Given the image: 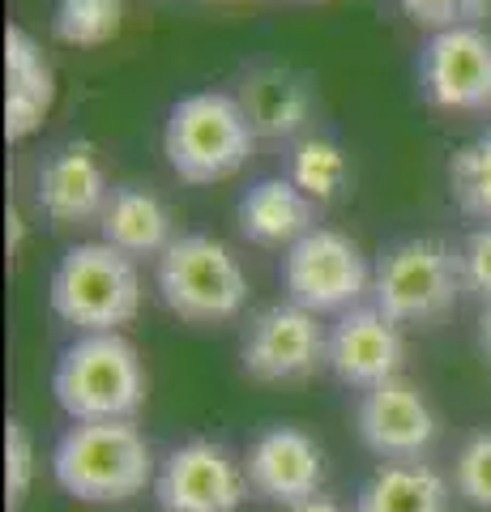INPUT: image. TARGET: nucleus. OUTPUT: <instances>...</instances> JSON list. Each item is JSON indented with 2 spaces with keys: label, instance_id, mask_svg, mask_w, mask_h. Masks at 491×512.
I'll return each instance as SVG.
<instances>
[{
  "label": "nucleus",
  "instance_id": "nucleus-1",
  "mask_svg": "<svg viewBox=\"0 0 491 512\" xmlns=\"http://www.w3.org/2000/svg\"><path fill=\"white\" fill-rule=\"evenodd\" d=\"M52 478L82 504H129L154 487L158 461L137 419L73 423L52 448Z\"/></svg>",
  "mask_w": 491,
  "mask_h": 512
},
{
  "label": "nucleus",
  "instance_id": "nucleus-2",
  "mask_svg": "<svg viewBox=\"0 0 491 512\" xmlns=\"http://www.w3.org/2000/svg\"><path fill=\"white\" fill-rule=\"evenodd\" d=\"M56 406L69 423H120L146 406V367L124 333H77L52 367Z\"/></svg>",
  "mask_w": 491,
  "mask_h": 512
},
{
  "label": "nucleus",
  "instance_id": "nucleus-3",
  "mask_svg": "<svg viewBox=\"0 0 491 512\" xmlns=\"http://www.w3.org/2000/svg\"><path fill=\"white\" fill-rule=\"evenodd\" d=\"M252 146H257V133L240 99L227 90L184 94L167 111L163 154L184 184H223L240 175L252 158Z\"/></svg>",
  "mask_w": 491,
  "mask_h": 512
},
{
  "label": "nucleus",
  "instance_id": "nucleus-4",
  "mask_svg": "<svg viewBox=\"0 0 491 512\" xmlns=\"http://www.w3.org/2000/svg\"><path fill=\"white\" fill-rule=\"evenodd\" d=\"M47 308L77 333H120L141 312V274L112 244H73L47 278Z\"/></svg>",
  "mask_w": 491,
  "mask_h": 512
},
{
  "label": "nucleus",
  "instance_id": "nucleus-5",
  "mask_svg": "<svg viewBox=\"0 0 491 512\" xmlns=\"http://www.w3.org/2000/svg\"><path fill=\"white\" fill-rule=\"evenodd\" d=\"M158 299L184 325H223L235 320L248 303V274L223 239L214 235H176L163 256L154 261Z\"/></svg>",
  "mask_w": 491,
  "mask_h": 512
},
{
  "label": "nucleus",
  "instance_id": "nucleus-6",
  "mask_svg": "<svg viewBox=\"0 0 491 512\" xmlns=\"http://www.w3.org/2000/svg\"><path fill=\"white\" fill-rule=\"evenodd\" d=\"M462 291V256L445 239H398L393 248L376 256L372 303L398 325H436L453 312Z\"/></svg>",
  "mask_w": 491,
  "mask_h": 512
},
{
  "label": "nucleus",
  "instance_id": "nucleus-7",
  "mask_svg": "<svg viewBox=\"0 0 491 512\" xmlns=\"http://www.w3.org/2000/svg\"><path fill=\"white\" fill-rule=\"evenodd\" d=\"M372 269L346 231L316 227L282 256V291L312 316H342L372 295Z\"/></svg>",
  "mask_w": 491,
  "mask_h": 512
},
{
  "label": "nucleus",
  "instance_id": "nucleus-8",
  "mask_svg": "<svg viewBox=\"0 0 491 512\" xmlns=\"http://www.w3.org/2000/svg\"><path fill=\"white\" fill-rule=\"evenodd\" d=\"M325 350L329 333L321 329V316L282 299L261 308L244 325L240 367L257 384H295L316 376V367H325Z\"/></svg>",
  "mask_w": 491,
  "mask_h": 512
},
{
  "label": "nucleus",
  "instance_id": "nucleus-9",
  "mask_svg": "<svg viewBox=\"0 0 491 512\" xmlns=\"http://www.w3.org/2000/svg\"><path fill=\"white\" fill-rule=\"evenodd\" d=\"M244 495V461L218 440H184L158 461L154 500L163 512H235Z\"/></svg>",
  "mask_w": 491,
  "mask_h": 512
},
{
  "label": "nucleus",
  "instance_id": "nucleus-10",
  "mask_svg": "<svg viewBox=\"0 0 491 512\" xmlns=\"http://www.w3.org/2000/svg\"><path fill=\"white\" fill-rule=\"evenodd\" d=\"M419 90L436 111H491L487 26H449L419 47Z\"/></svg>",
  "mask_w": 491,
  "mask_h": 512
},
{
  "label": "nucleus",
  "instance_id": "nucleus-11",
  "mask_svg": "<svg viewBox=\"0 0 491 512\" xmlns=\"http://www.w3.org/2000/svg\"><path fill=\"white\" fill-rule=\"evenodd\" d=\"M355 431L363 448L380 461H423L440 436V419L419 384L393 376L376 389L359 393Z\"/></svg>",
  "mask_w": 491,
  "mask_h": 512
},
{
  "label": "nucleus",
  "instance_id": "nucleus-12",
  "mask_svg": "<svg viewBox=\"0 0 491 512\" xmlns=\"http://www.w3.org/2000/svg\"><path fill=\"white\" fill-rule=\"evenodd\" d=\"M402 359H406L402 325L389 320L376 303H359V308L342 312L334 329H329L325 367L334 372L338 384L355 393H368L376 384L402 376Z\"/></svg>",
  "mask_w": 491,
  "mask_h": 512
},
{
  "label": "nucleus",
  "instance_id": "nucleus-13",
  "mask_svg": "<svg viewBox=\"0 0 491 512\" xmlns=\"http://www.w3.org/2000/svg\"><path fill=\"white\" fill-rule=\"evenodd\" d=\"M248 491L265 504L295 508L325 487V448L304 427H265L244 453Z\"/></svg>",
  "mask_w": 491,
  "mask_h": 512
},
{
  "label": "nucleus",
  "instance_id": "nucleus-14",
  "mask_svg": "<svg viewBox=\"0 0 491 512\" xmlns=\"http://www.w3.org/2000/svg\"><path fill=\"white\" fill-rule=\"evenodd\" d=\"M39 210L56 222V227H73V222H99L107 201H112V180L99 163V154L86 141H65L43 158L39 167Z\"/></svg>",
  "mask_w": 491,
  "mask_h": 512
},
{
  "label": "nucleus",
  "instance_id": "nucleus-15",
  "mask_svg": "<svg viewBox=\"0 0 491 512\" xmlns=\"http://www.w3.org/2000/svg\"><path fill=\"white\" fill-rule=\"evenodd\" d=\"M235 99H240L252 133L269 141L304 133L316 111V90L308 73L291 69V64H252L235 82Z\"/></svg>",
  "mask_w": 491,
  "mask_h": 512
},
{
  "label": "nucleus",
  "instance_id": "nucleus-16",
  "mask_svg": "<svg viewBox=\"0 0 491 512\" xmlns=\"http://www.w3.org/2000/svg\"><path fill=\"white\" fill-rule=\"evenodd\" d=\"M56 103V73L39 39L22 26H5V141H26L43 128Z\"/></svg>",
  "mask_w": 491,
  "mask_h": 512
},
{
  "label": "nucleus",
  "instance_id": "nucleus-17",
  "mask_svg": "<svg viewBox=\"0 0 491 512\" xmlns=\"http://www.w3.org/2000/svg\"><path fill=\"white\" fill-rule=\"evenodd\" d=\"M316 218H321V205H316L304 188L282 180V175L257 180L240 197V205H235V227H240V235L257 248L299 244L308 231L321 227Z\"/></svg>",
  "mask_w": 491,
  "mask_h": 512
},
{
  "label": "nucleus",
  "instance_id": "nucleus-18",
  "mask_svg": "<svg viewBox=\"0 0 491 512\" xmlns=\"http://www.w3.org/2000/svg\"><path fill=\"white\" fill-rule=\"evenodd\" d=\"M99 235L103 244H112L116 252L133 256H163L171 244H176V231H171V210L163 205V197L141 184H124L112 188V201L99 218Z\"/></svg>",
  "mask_w": 491,
  "mask_h": 512
},
{
  "label": "nucleus",
  "instance_id": "nucleus-19",
  "mask_svg": "<svg viewBox=\"0 0 491 512\" xmlns=\"http://www.w3.org/2000/svg\"><path fill=\"white\" fill-rule=\"evenodd\" d=\"M449 504V478L427 461H380L355 495V512H449Z\"/></svg>",
  "mask_w": 491,
  "mask_h": 512
},
{
  "label": "nucleus",
  "instance_id": "nucleus-20",
  "mask_svg": "<svg viewBox=\"0 0 491 512\" xmlns=\"http://www.w3.org/2000/svg\"><path fill=\"white\" fill-rule=\"evenodd\" d=\"M287 180L295 188H304L316 205H329V201L346 197V188H351V158L329 137H299L291 146Z\"/></svg>",
  "mask_w": 491,
  "mask_h": 512
},
{
  "label": "nucleus",
  "instance_id": "nucleus-21",
  "mask_svg": "<svg viewBox=\"0 0 491 512\" xmlns=\"http://www.w3.org/2000/svg\"><path fill=\"white\" fill-rule=\"evenodd\" d=\"M449 197L470 222L491 227V133H479L449 158Z\"/></svg>",
  "mask_w": 491,
  "mask_h": 512
},
{
  "label": "nucleus",
  "instance_id": "nucleus-22",
  "mask_svg": "<svg viewBox=\"0 0 491 512\" xmlns=\"http://www.w3.org/2000/svg\"><path fill=\"white\" fill-rule=\"evenodd\" d=\"M124 0H60L52 13V35L65 47H103L120 35Z\"/></svg>",
  "mask_w": 491,
  "mask_h": 512
},
{
  "label": "nucleus",
  "instance_id": "nucleus-23",
  "mask_svg": "<svg viewBox=\"0 0 491 512\" xmlns=\"http://www.w3.org/2000/svg\"><path fill=\"white\" fill-rule=\"evenodd\" d=\"M453 491L474 512H491V427L462 440L453 457Z\"/></svg>",
  "mask_w": 491,
  "mask_h": 512
},
{
  "label": "nucleus",
  "instance_id": "nucleus-24",
  "mask_svg": "<svg viewBox=\"0 0 491 512\" xmlns=\"http://www.w3.org/2000/svg\"><path fill=\"white\" fill-rule=\"evenodd\" d=\"M389 5L427 35L449 26H483V18H491V0H389Z\"/></svg>",
  "mask_w": 491,
  "mask_h": 512
},
{
  "label": "nucleus",
  "instance_id": "nucleus-25",
  "mask_svg": "<svg viewBox=\"0 0 491 512\" xmlns=\"http://www.w3.org/2000/svg\"><path fill=\"white\" fill-rule=\"evenodd\" d=\"M35 440L22 419L5 423V500L9 508H22V500L35 487Z\"/></svg>",
  "mask_w": 491,
  "mask_h": 512
},
{
  "label": "nucleus",
  "instance_id": "nucleus-26",
  "mask_svg": "<svg viewBox=\"0 0 491 512\" xmlns=\"http://www.w3.org/2000/svg\"><path fill=\"white\" fill-rule=\"evenodd\" d=\"M457 256H462V282H466V291L474 299H483V308H487V303H491V227H474L462 239Z\"/></svg>",
  "mask_w": 491,
  "mask_h": 512
},
{
  "label": "nucleus",
  "instance_id": "nucleus-27",
  "mask_svg": "<svg viewBox=\"0 0 491 512\" xmlns=\"http://www.w3.org/2000/svg\"><path fill=\"white\" fill-rule=\"evenodd\" d=\"M282 512H346L338 500H329V495H312V500L295 504V508H282Z\"/></svg>",
  "mask_w": 491,
  "mask_h": 512
},
{
  "label": "nucleus",
  "instance_id": "nucleus-28",
  "mask_svg": "<svg viewBox=\"0 0 491 512\" xmlns=\"http://www.w3.org/2000/svg\"><path fill=\"white\" fill-rule=\"evenodd\" d=\"M479 350H483V363L491 367V303H487L483 316H479Z\"/></svg>",
  "mask_w": 491,
  "mask_h": 512
},
{
  "label": "nucleus",
  "instance_id": "nucleus-29",
  "mask_svg": "<svg viewBox=\"0 0 491 512\" xmlns=\"http://www.w3.org/2000/svg\"><path fill=\"white\" fill-rule=\"evenodd\" d=\"M299 5H321V0H299Z\"/></svg>",
  "mask_w": 491,
  "mask_h": 512
}]
</instances>
